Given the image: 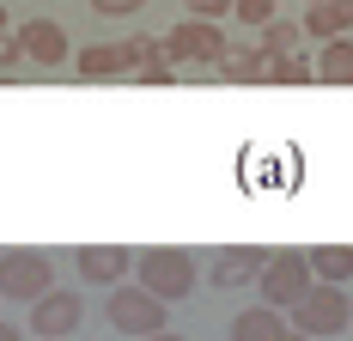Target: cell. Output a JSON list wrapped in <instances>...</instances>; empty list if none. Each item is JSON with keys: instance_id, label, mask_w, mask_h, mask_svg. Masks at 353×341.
<instances>
[{"instance_id": "7a4b0ae2", "label": "cell", "mask_w": 353, "mask_h": 341, "mask_svg": "<svg viewBox=\"0 0 353 341\" xmlns=\"http://www.w3.org/2000/svg\"><path fill=\"white\" fill-rule=\"evenodd\" d=\"M43 293H55V262H49V250H0V299L37 305Z\"/></svg>"}, {"instance_id": "9a60e30c", "label": "cell", "mask_w": 353, "mask_h": 341, "mask_svg": "<svg viewBox=\"0 0 353 341\" xmlns=\"http://www.w3.org/2000/svg\"><path fill=\"white\" fill-rule=\"evenodd\" d=\"M317 79H329V86H353V37H335V43H323V55H317Z\"/></svg>"}, {"instance_id": "603a6c76", "label": "cell", "mask_w": 353, "mask_h": 341, "mask_svg": "<svg viewBox=\"0 0 353 341\" xmlns=\"http://www.w3.org/2000/svg\"><path fill=\"white\" fill-rule=\"evenodd\" d=\"M0 341H25V335H19V329H12V323H0Z\"/></svg>"}, {"instance_id": "d6986e66", "label": "cell", "mask_w": 353, "mask_h": 341, "mask_svg": "<svg viewBox=\"0 0 353 341\" xmlns=\"http://www.w3.org/2000/svg\"><path fill=\"white\" fill-rule=\"evenodd\" d=\"M238 25H250V31H268L274 19H281V6L274 0H238V12H232Z\"/></svg>"}, {"instance_id": "3957f363", "label": "cell", "mask_w": 353, "mask_h": 341, "mask_svg": "<svg viewBox=\"0 0 353 341\" xmlns=\"http://www.w3.org/2000/svg\"><path fill=\"white\" fill-rule=\"evenodd\" d=\"M165 55H171L176 68H225L232 43H225V31L208 25V19H176V31L165 37Z\"/></svg>"}, {"instance_id": "52a82bcc", "label": "cell", "mask_w": 353, "mask_h": 341, "mask_svg": "<svg viewBox=\"0 0 353 341\" xmlns=\"http://www.w3.org/2000/svg\"><path fill=\"white\" fill-rule=\"evenodd\" d=\"M79 317H85V305H79V293H43L31 305V335L37 341H73V329H79Z\"/></svg>"}, {"instance_id": "9c48e42d", "label": "cell", "mask_w": 353, "mask_h": 341, "mask_svg": "<svg viewBox=\"0 0 353 341\" xmlns=\"http://www.w3.org/2000/svg\"><path fill=\"white\" fill-rule=\"evenodd\" d=\"M134 262H141V256H134L128 244H85V250H79V274H85L92 286H122V280L134 274Z\"/></svg>"}, {"instance_id": "2e32d148", "label": "cell", "mask_w": 353, "mask_h": 341, "mask_svg": "<svg viewBox=\"0 0 353 341\" xmlns=\"http://www.w3.org/2000/svg\"><path fill=\"white\" fill-rule=\"evenodd\" d=\"M262 37V49H268V61H281V55H305L299 43H305V19H274L268 31H256Z\"/></svg>"}, {"instance_id": "6da1fadb", "label": "cell", "mask_w": 353, "mask_h": 341, "mask_svg": "<svg viewBox=\"0 0 353 341\" xmlns=\"http://www.w3.org/2000/svg\"><path fill=\"white\" fill-rule=\"evenodd\" d=\"M134 274H141L146 293H152V299H165V305L189 299V286H195V262H189V250H171V244H152V250H141Z\"/></svg>"}, {"instance_id": "5b68a950", "label": "cell", "mask_w": 353, "mask_h": 341, "mask_svg": "<svg viewBox=\"0 0 353 341\" xmlns=\"http://www.w3.org/2000/svg\"><path fill=\"white\" fill-rule=\"evenodd\" d=\"M347 317H353L347 293H341V286H329V280H317V286L292 305V329H305L311 341H323V335H341V329H347Z\"/></svg>"}, {"instance_id": "8fae6325", "label": "cell", "mask_w": 353, "mask_h": 341, "mask_svg": "<svg viewBox=\"0 0 353 341\" xmlns=\"http://www.w3.org/2000/svg\"><path fill=\"white\" fill-rule=\"evenodd\" d=\"M305 37H317V43L353 37V0H317V6H305Z\"/></svg>"}, {"instance_id": "ba28073f", "label": "cell", "mask_w": 353, "mask_h": 341, "mask_svg": "<svg viewBox=\"0 0 353 341\" xmlns=\"http://www.w3.org/2000/svg\"><path fill=\"white\" fill-rule=\"evenodd\" d=\"M262 269H268V250H262V244H232V250H219V256H213V286H225V293L256 286Z\"/></svg>"}, {"instance_id": "277c9868", "label": "cell", "mask_w": 353, "mask_h": 341, "mask_svg": "<svg viewBox=\"0 0 353 341\" xmlns=\"http://www.w3.org/2000/svg\"><path fill=\"white\" fill-rule=\"evenodd\" d=\"M311 286H317V274H311V256H305V250H281V256H268V269H262V280H256L262 305H274V311H292Z\"/></svg>"}, {"instance_id": "484cf974", "label": "cell", "mask_w": 353, "mask_h": 341, "mask_svg": "<svg viewBox=\"0 0 353 341\" xmlns=\"http://www.w3.org/2000/svg\"><path fill=\"white\" fill-rule=\"evenodd\" d=\"M311 6H317V0H311Z\"/></svg>"}, {"instance_id": "ac0fdd59", "label": "cell", "mask_w": 353, "mask_h": 341, "mask_svg": "<svg viewBox=\"0 0 353 341\" xmlns=\"http://www.w3.org/2000/svg\"><path fill=\"white\" fill-rule=\"evenodd\" d=\"M268 79H274V86H311V79H317V61H311V55H281Z\"/></svg>"}, {"instance_id": "5bb4252c", "label": "cell", "mask_w": 353, "mask_h": 341, "mask_svg": "<svg viewBox=\"0 0 353 341\" xmlns=\"http://www.w3.org/2000/svg\"><path fill=\"white\" fill-rule=\"evenodd\" d=\"M305 256H311V274H317V280H329V286L353 280V244H311Z\"/></svg>"}, {"instance_id": "4fadbf2b", "label": "cell", "mask_w": 353, "mask_h": 341, "mask_svg": "<svg viewBox=\"0 0 353 341\" xmlns=\"http://www.w3.org/2000/svg\"><path fill=\"white\" fill-rule=\"evenodd\" d=\"M79 73H85V79H116V73H128V43H85V49H79Z\"/></svg>"}, {"instance_id": "d4e9b609", "label": "cell", "mask_w": 353, "mask_h": 341, "mask_svg": "<svg viewBox=\"0 0 353 341\" xmlns=\"http://www.w3.org/2000/svg\"><path fill=\"white\" fill-rule=\"evenodd\" d=\"M6 25H12V19H6V6H0V37H12V31H6Z\"/></svg>"}, {"instance_id": "7c38bea8", "label": "cell", "mask_w": 353, "mask_h": 341, "mask_svg": "<svg viewBox=\"0 0 353 341\" xmlns=\"http://www.w3.org/2000/svg\"><path fill=\"white\" fill-rule=\"evenodd\" d=\"M286 335H292V323L274 305H250L232 317V341H286Z\"/></svg>"}, {"instance_id": "30bf717a", "label": "cell", "mask_w": 353, "mask_h": 341, "mask_svg": "<svg viewBox=\"0 0 353 341\" xmlns=\"http://www.w3.org/2000/svg\"><path fill=\"white\" fill-rule=\"evenodd\" d=\"M19 43H25V61H31V68H61V61H68V31H61V25H55V19H31V25H25V31H19Z\"/></svg>"}, {"instance_id": "ffe728a7", "label": "cell", "mask_w": 353, "mask_h": 341, "mask_svg": "<svg viewBox=\"0 0 353 341\" xmlns=\"http://www.w3.org/2000/svg\"><path fill=\"white\" fill-rule=\"evenodd\" d=\"M189 6V19H208V25H219L225 12H238V0H183Z\"/></svg>"}, {"instance_id": "e0dca14e", "label": "cell", "mask_w": 353, "mask_h": 341, "mask_svg": "<svg viewBox=\"0 0 353 341\" xmlns=\"http://www.w3.org/2000/svg\"><path fill=\"white\" fill-rule=\"evenodd\" d=\"M219 73H225V79H238V86H250V79H268V73H274V61H268V49L256 43V49H232Z\"/></svg>"}, {"instance_id": "cb8c5ba5", "label": "cell", "mask_w": 353, "mask_h": 341, "mask_svg": "<svg viewBox=\"0 0 353 341\" xmlns=\"http://www.w3.org/2000/svg\"><path fill=\"white\" fill-rule=\"evenodd\" d=\"M146 341H183V335H176V329H165V335H146Z\"/></svg>"}, {"instance_id": "7402d4cb", "label": "cell", "mask_w": 353, "mask_h": 341, "mask_svg": "<svg viewBox=\"0 0 353 341\" xmlns=\"http://www.w3.org/2000/svg\"><path fill=\"white\" fill-rule=\"evenodd\" d=\"M92 6H98L104 19H134V12H141L146 0H92Z\"/></svg>"}, {"instance_id": "8992f818", "label": "cell", "mask_w": 353, "mask_h": 341, "mask_svg": "<svg viewBox=\"0 0 353 341\" xmlns=\"http://www.w3.org/2000/svg\"><path fill=\"white\" fill-rule=\"evenodd\" d=\"M165 299H152V293H134V286H116L110 293V323L122 329V335H165Z\"/></svg>"}, {"instance_id": "44dd1931", "label": "cell", "mask_w": 353, "mask_h": 341, "mask_svg": "<svg viewBox=\"0 0 353 341\" xmlns=\"http://www.w3.org/2000/svg\"><path fill=\"white\" fill-rule=\"evenodd\" d=\"M19 68H25V43H19V37H0V79L19 73Z\"/></svg>"}]
</instances>
